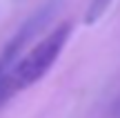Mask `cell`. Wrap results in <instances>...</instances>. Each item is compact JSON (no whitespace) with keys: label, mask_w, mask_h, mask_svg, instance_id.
<instances>
[{"label":"cell","mask_w":120,"mask_h":118,"mask_svg":"<svg viewBox=\"0 0 120 118\" xmlns=\"http://www.w3.org/2000/svg\"><path fill=\"white\" fill-rule=\"evenodd\" d=\"M69 36H71V25L69 22H62L53 31H49L38 45H34L25 58H20L13 65L11 80H13L16 91L31 87V85H36L38 80H42L47 76V71L53 67V62L62 53Z\"/></svg>","instance_id":"cell-1"},{"label":"cell","mask_w":120,"mask_h":118,"mask_svg":"<svg viewBox=\"0 0 120 118\" xmlns=\"http://www.w3.org/2000/svg\"><path fill=\"white\" fill-rule=\"evenodd\" d=\"M109 4H111V0H91L89 9H87V13H85V25L98 22L100 18H102V13L109 9Z\"/></svg>","instance_id":"cell-2"},{"label":"cell","mask_w":120,"mask_h":118,"mask_svg":"<svg viewBox=\"0 0 120 118\" xmlns=\"http://www.w3.org/2000/svg\"><path fill=\"white\" fill-rule=\"evenodd\" d=\"M13 91H16V87H13V80H11V71L0 67V105H2Z\"/></svg>","instance_id":"cell-3"}]
</instances>
